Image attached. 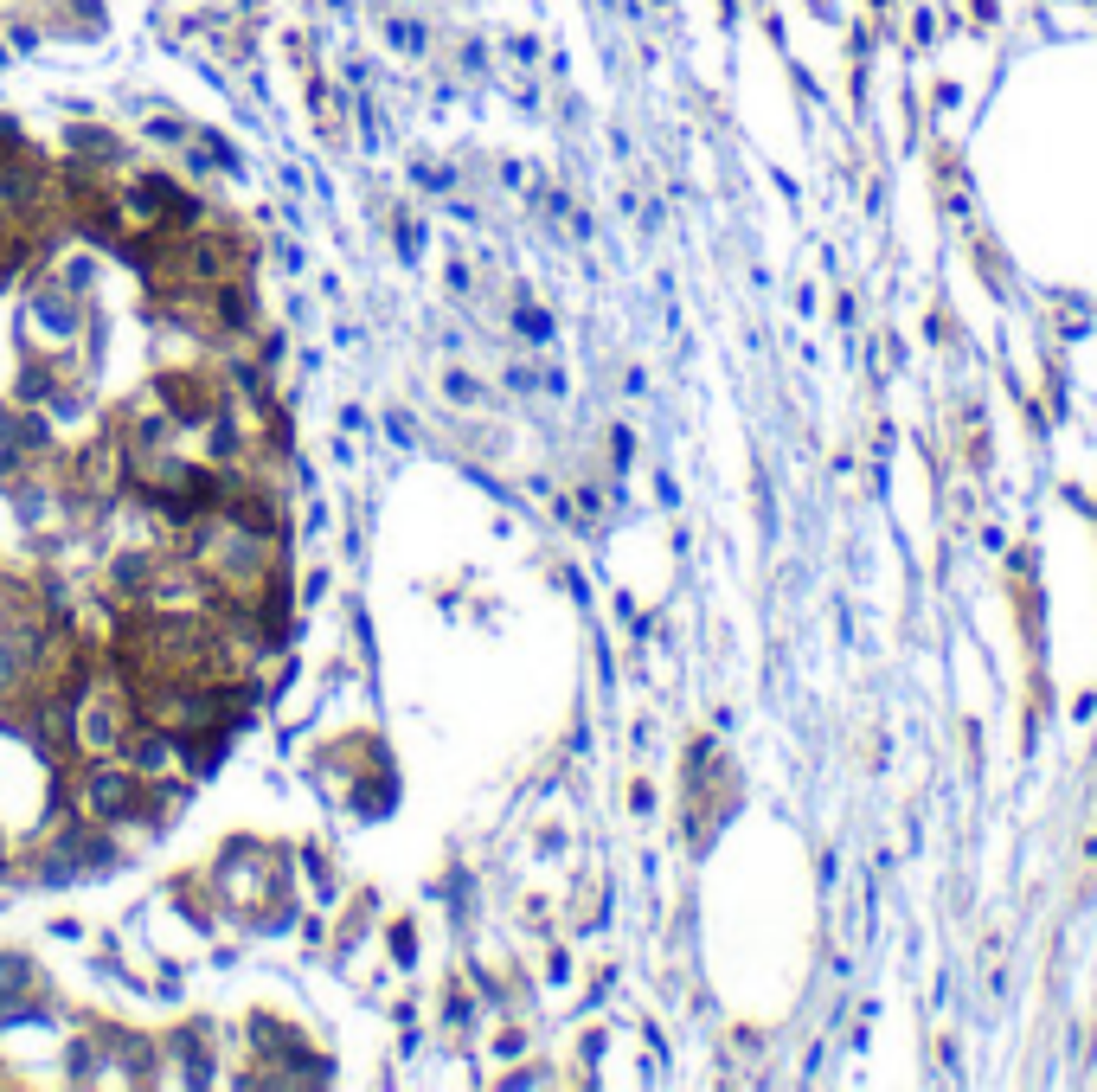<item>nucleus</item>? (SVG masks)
<instances>
[{
	"label": "nucleus",
	"instance_id": "obj_1",
	"mask_svg": "<svg viewBox=\"0 0 1097 1092\" xmlns=\"http://www.w3.org/2000/svg\"><path fill=\"white\" fill-rule=\"evenodd\" d=\"M32 321H39L52 341H71L77 328H84V303H77L71 283H39V290H32Z\"/></svg>",
	"mask_w": 1097,
	"mask_h": 1092
}]
</instances>
